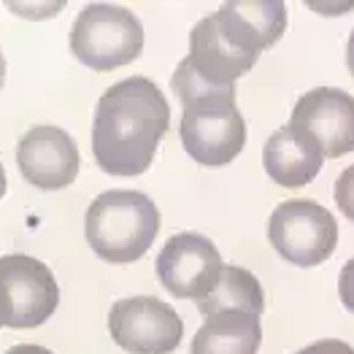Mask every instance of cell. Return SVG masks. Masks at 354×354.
Masks as SVG:
<instances>
[{"mask_svg":"<svg viewBox=\"0 0 354 354\" xmlns=\"http://www.w3.org/2000/svg\"><path fill=\"white\" fill-rule=\"evenodd\" d=\"M171 106L147 76H130L103 92L92 122V154L109 176H141L168 133Z\"/></svg>","mask_w":354,"mask_h":354,"instance_id":"6da1fadb","label":"cell"},{"mask_svg":"<svg viewBox=\"0 0 354 354\" xmlns=\"http://www.w3.org/2000/svg\"><path fill=\"white\" fill-rule=\"evenodd\" d=\"M160 230V211L138 189H111L87 208L84 233L92 252L114 266L136 263L147 254Z\"/></svg>","mask_w":354,"mask_h":354,"instance_id":"7a4b0ae2","label":"cell"},{"mask_svg":"<svg viewBox=\"0 0 354 354\" xmlns=\"http://www.w3.org/2000/svg\"><path fill=\"white\" fill-rule=\"evenodd\" d=\"M141 19L114 3H89L71 28V52L92 71H117L141 57Z\"/></svg>","mask_w":354,"mask_h":354,"instance_id":"3957f363","label":"cell"},{"mask_svg":"<svg viewBox=\"0 0 354 354\" xmlns=\"http://www.w3.org/2000/svg\"><path fill=\"white\" fill-rule=\"evenodd\" d=\"M268 241L281 260L314 268L330 260L338 243L335 216L314 201H284L268 219Z\"/></svg>","mask_w":354,"mask_h":354,"instance_id":"277c9868","label":"cell"},{"mask_svg":"<svg viewBox=\"0 0 354 354\" xmlns=\"http://www.w3.org/2000/svg\"><path fill=\"white\" fill-rule=\"evenodd\" d=\"M57 306L59 287L49 266L28 254L0 257V327H38Z\"/></svg>","mask_w":354,"mask_h":354,"instance_id":"5b68a950","label":"cell"},{"mask_svg":"<svg viewBox=\"0 0 354 354\" xmlns=\"http://www.w3.org/2000/svg\"><path fill=\"white\" fill-rule=\"evenodd\" d=\"M178 133L184 151L206 168L233 162L246 144V122L230 97L187 103Z\"/></svg>","mask_w":354,"mask_h":354,"instance_id":"8992f818","label":"cell"},{"mask_svg":"<svg viewBox=\"0 0 354 354\" xmlns=\"http://www.w3.org/2000/svg\"><path fill=\"white\" fill-rule=\"evenodd\" d=\"M109 333L130 354H171L184 338V322L160 297L136 295L111 306Z\"/></svg>","mask_w":354,"mask_h":354,"instance_id":"52a82bcc","label":"cell"},{"mask_svg":"<svg viewBox=\"0 0 354 354\" xmlns=\"http://www.w3.org/2000/svg\"><path fill=\"white\" fill-rule=\"evenodd\" d=\"M157 279L160 284L181 300H206L222 279V254L201 233H176L165 241L157 254Z\"/></svg>","mask_w":354,"mask_h":354,"instance_id":"ba28073f","label":"cell"},{"mask_svg":"<svg viewBox=\"0 0 354 354\" xmlns=\"http://www.w3.org/2000/svg\"><path fill=\"white\" fill-rule=\"evenodd\" d=\"M292 124L306 130L325 157H344L354 151V97L338 87H317L306 92L292 109Z\"/></svg>","mask_w":354,"mask_h":354,"instance_id":"9c48e42d","label":"cell"},{"mask_svg":"<svg viewBox=\"0 0 354 354\" xmlns=\"http://www.w3.org/2000/svg\"><path fill=\"white\" fill-rule=\"evenodd\" d=\"M17 165L28 184L38 189H62L76 181L79 149L76 141L55 124H38L19 138Z\"/></svg>","mask_w":354,"mask_h":354,"instance_id":"30bf717a","label":"cell"},{"mask_svg":"<svg viewBox=\"0 0 354 354\" xmlns=\"http://www.w3.org/2000/svg\"><path fill=\"white\" fill-rule=\"evenodd\" d=\"M260 55L243 49L236 38L230 35V30L225 28L219 11L211 14L206 19H201L192 32H189V68L206 79L208 84H219V87H236V82L254 68Z\"/></svg>","mask_w":354,"mask_h":354,"instance_id":"8fae6325","label":"cell"},{"mask_svg":"<svg viewBox=\"0 0 354 354\" xmlns=\"http://www.w3.org/2000/svg\"><path fill=\"white\" fill-rule=\"evenodd\" d=\"M322 162H325V154L319 144L292 122L279 127L263 149L266 174L279 187H287V189L311 184L322 171Z\"/></svg>","mask_w":354,"mask_h":354,"instance_id":"7c38bea8","label":"cell"},{"mask_svg":"<svg viewBox=\"0 0 354 354\" xmlns=\"http://www.w3.org/2000/svg\"><path fill=\"white\" fill-rule=\"evenodd\" d=\"M225 28L254 55L273 46L287 28V6L281 0H233L219 8Z\"/></svg>","mask_w":354,"mask_h":354,"instance_id":"4fadbf2b","label":"cell"},{"mask_svg":"<svg viewBox=\"0 0 354 354\" xmlns=\"http://www.w3.org/2000/svg\"><path fill=\"white\" fill-rule=\"evenodd\" d=\"M260 341V317L241 308H225L206 317L192 338L189 354H257Z\"/></svg>","mask_w":354,"mask_h":354,"instance_id":"5bb4252c","label":"cell"},{"mask_svg":"<svg viewBox=\"0 0 354 354\" xmlns=\"http://www.w3.org/2000/svg\"><path fill=\"white\" fill-rule=\"evenodd\" d=\"M225 308H241L254 317H260L266 311V295H263V287L254 273L238 266H227L222 270V279L214 287V292L198 303V311L203 317H211Z\"/></svg>","mask_w":354,"mask_h":354,"instance_id":"9a60e30c","label":"cell"},{"mask_svg":"<svg viewBox=\"0 0 354 354\" xmlns=\"http://www.w3.org/2000/svg\"><path fill=\"white\" fill-rule=\"evenodd\" d=\"M335 206L341 214L354 222V165H349L341 176L335 178Z\"/></svg>","mask_w":354,"mask_h":354,"instance_id":"2e32d148","label":"cell"},{"mask_svg":"<svg viewBox=\"0 0 354 354\" xmlns=\"http://www.w3.org/2000/svg\"><path fill=\"white\" fill-rule=\"evenodd\" d=\"M338 295L346 311L354 314V257L341 268V276H338Z\"/></svg>","mask_w":354,"mask_h":354,"instance_id":"e0dca14e","label":"cell"},{"mask_svg":"<svg viewBox=\"0 0 354 354\" xmlns=\"http://www.w3.org/2000/svg\"><path fill=\"white\" fill-rule=\"evenodd\" d=\"M295 354H354V349L346 341H338V338H325V341H317L306 349H300Z\"/></svg>","mask_w":354,"mask_h":354,"instance_id":"ac0fdd59","label":"cell"},{"mask_svg":"<svg viewBox=\"0 0 354 354\" xmlns=\"http://www.w3.org/2000/svg\"><path fill=\"white\" fill-rule=\"evenodd\" d=\"M6 354H55V352H49L46 346H38V344H17V346H11Z\"/></svg>","mask_w":354,"mask_h":354,"instance_id":"d6986e66","label":"cell"},{"mask_svg":"<svg viewBox=\"0 0 354 354\" xmlns=\"http://www.w3.org/2000/svg\"><path fill=\"white\" fill-rule=\"evenodd\" d=\"M346 65H349V73L354 76V30L349 35V46H346Z\"/></svg>","mask_w":354,"mask_h":354,"instance_id":"ffe728a7","label":"cell"},{"mask_svg":"<svg viewBox=\"0 0 354 354\" xmlns=\"http://www.w3.org/2000/svg\"><path fill=\"white\" fill-rule=\"evenodd\" d=\"M3 79H6V57L0 52V87H3Z\"/></svg>","mask_w":354,"mask_h":354,"instance_id":"44dd1931","label":"cell"},{"mask_svg":"<svg viewBox=\"0 0 354 354\" xmlns=\"http://www.w3.org/2000/svg\"><path fill=\"white\" fill-rule=\"evenodd\" d=\"M6 195V171H3V165H0V198Z\"/></svg>","mask_w":354,"mask_h":354,"instance_id":"7402d4cb","label":"cell"}]
</instances>
